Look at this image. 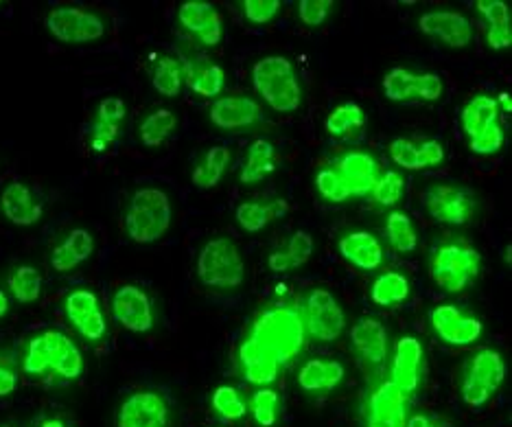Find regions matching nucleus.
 Masks as SVG:
<instances>
[{
    "label": "nucleus",
    "mask_w": 512,
    "mask_h": 427,
    "mask_svg": "<svg viewBox=\"0 0 512 427\" xmlns=\"http://www.w3.org/2000/svg\"><path fill=\"white\" fill-rule=\"evenodd\" d=\"M239 360L243 364V373H246V379L250 384L263 388V386H270L276 382L278 368H281V364H278L265 349H261V346L254 340L248 338L241 344Z\"/></svg>",
    "instance_id": "nucleus-27"
},
{
    "label": "nucleus",
    "mask_w": 512,
    "mask_h": 427,
    "mask_svg": "<svg viewBox=\"0 0 512 427\" xmlns=\"http://www.w3.org/2000/svg\"><path fill=\"white\" fill-rule=\"evenodd\" d=\"M427 211L432 213L434 219L445 224H467L473 213V200L467 191L458 187H449V184H434L427 191Z\"/></svg>",
    "instance_id": "nucleus-14"
},
{
    "label": "nucleus",
    "mask_w": 512,
    "mask_h": 427,
    "mask_svg": "<svg viewBox=\"0 0 512 427\" xmlns=\"http://www.w3.org/2000/svg\"><path fill=\"white\" fill-rule=\"evenodd\" d=\"M211 403H213V410L226 421H239L246 417V412H248V406L243 403L241 395L232 386H219L213 392Z\"/></svg>",
    "instance_id": "nucleus-41"
},
{
    "label": "nucleus",
    "mask_w": 512,
    "mask_h": 427,
    "mask_svg": "<svg viewBox=\"0 0 512 427\" xmlns=\"http://www.w3.org/2000/svg\"><path fill=\"white\" fill-rule=\"evenodd\" d=\"M114 318L125 329L134 333H147L154 329V309L145 290L138 285H123L112 298Z\"/></svg>",
    "instance_id": "nucleus-11"
},
{
    "label": "nucleus",
    "mask_w": 512,
    "mask_h": 427,
    "mask_svg": "<svg viewBox=\"0 0 512 427\" xmlns=\"http://www.w3.org/2000/svg\"><path fill=\"white\" fill-rule=\"evenodd\" d=\"M119 427H167L169 408L158 392L141 390L123 401L119 410Z\"/></svg>",
    "instance_id": "nucleus-12"
},
{
    "label": "nucleus",
    "mask_w": 512,
    "mask_h": 427,
    "mask_svg": "<svg viewBox=\"0 0 512 427\" xmlns=\"http://www.w3.org/2000/svg\"><path fill=\"white\" fill-rule=\"evenodd\" d=\"M462 128L464 134L469 136V141L475 136H480L491 125L499 123V103L497 99L488 95L473 97L462 110Z\"/></svg>",
    "instance_id": "nucleus-31"
},
{
    "label": "nucleus",
    "mask_w": 512,
    "mask_h": 427,
    "mask_svg": "<svg viewBox=\"0 0 512 427\" xmlns=\"http://www.w3.org/2000/svg\"><path fill=\"white\" fill-rule=\"evenodd\" d=\"M482 257L480 252L469 246L460 244H445L436 250L434 263H432V276L434 281L445 292L458 294L475 279L480 272Z\"/></svg>",
    "instance_id": "nucleus-7"
},
{
    "label": "nucleus",
    "mask_w": 512,
    "mask_h": 427,
    "mask_svg": "<svg viewBox=\"0 0 512 427\" xmlns=\"http://www.w3.org/2000/svg\"><path fill=\"white\" fill-rule=\"evenodd\" d=\"M316 187L324 200L335 202V204L351 198V195H348V189L344 187L342 178L337 176L335 169H322L316 176Z\"/></svg>",
    "instance_id": "nucleus-45"
},
{
    "label": "nucleus",
    "mask_w": 512,
    "mask_h": 427,
    "mask_svg": "<svg viewBox=\"0 0 512 427\" xmlns=\"http://www.w3.org/2000/svg\"><path fill=\"white\" fill-rule=\"evenodd\" d=\"M248 410L259 427H274L278 421V392L272 388L256 390Z\"/></svg>",
    "instance_id": "nucleus-42"
},
{
    "label": "nucleus",
    "mask_w": 512,
    "mask_h": 427,
    "mask_svg": "<svg viewBox=\"0 0 512 427\" xmlns=\"http://www.w3.org/2000/svg\"><path fill=\"white\" fill-rule=\"evenodd\" d=\"M11 294H14L20 303H36L42 292V276L31 265H20V268L11 274L9 279Z\"/></svg>",
    "instance_id": "nucleus-40"
},
{
    "label": "nucleus",
    "mask_w": 512,
    "mask_h": 427,
    "mask_svg": "<svg viewBox=\"0 0 512 427\" xmlns=\"http://www.w3.org/2000/svg\"><path fill=\"white\" fill-rule=\"evenodd\" d=\"M353 351L368 366H379L388 355V333L377 318H362L351 331Z\"/></svg>",
    "instance_id": "nucleus-21"
},
{
    "label": "nucleus",
    "mask_w": 512,
    "mask_h": 427,
    "mask_svg": "<svg viewBox=\"0 0 512 427\" xmlns=\"http://www.w3.org/2000/svg\"><path fill=\"white\" fill-rule=\"evenodd\" d=\"M337 176L342 178L348 195L353 198H362V195L372 193L379 180V167L377 160L366 152H348L337 163Z\"/></svg>",
    "instance_id": "nucleus-19"
},
{
    "label": "nucleus",
    "mask_w": 512,
    "mask_h": 427,
    "mask_svg": "<svg viewBox=\"0 0 512 427\" xmlns=\"http://www.w3.org/2000/svg\"><path fill=\"white\" fill-rule=\"evenodd\" d=\"M252 82L267 106L276 112H294L302 101V90L294 64L283 55L263 57L252 68Z\"/></svg>",
    "instance_id": "nucleus-3"
},
{
    "label": "nucleus",
    "mask_w": 512,
    "mask_h": 427,
    "mask_svg": "<svg viewBox=\"0 0 512 427\" xmlns=\"http://www.w3.org/2000/svg\"><path fill=\"white\" fill-rule=\"evenodd\" d=\"M0 209L11 224L33 226L42 219V206L33 198L31 189L22 182H11L0 198Z\"/></svg>",
    "instance_id": "nucleus-23"
},
{
    "label": "nucleus",
    "mask_w": 512,
    "mask_h": 427,
    "mask_svg": "<svg viewBox=\"0 0 512 427\" xmlns=\"http://www.w3.org/2000/svg\"><path fill=\"white\" fill-rule=\"evenodd\" d=\"M178 20L184 29L195 33L206 46H217L224 38L219 11L206 0H186L178 9Z\"/></svg>",
    "instance_id": "nucleus-18"
},
{
    "label": "nucleus",
    "mask_w": 512,
    "mask_h": 427,
    "mask_svg": "<svg viewBox=\"0 0 512 427\" xmlns=\"http://www.w3.org/2000/svg\"><path fill=\"white\" fill-rule=\"evenodd\" d=\"M22 368L33 377L53 371L64 379H79L84 373V357L77 344L62 331H44L29 342Z\"/></svg>",
    "instance_id": "nucleus-2"
},
{
    "label": "nucleus",
    "mask_w": 512,
    "mask_h": 427,
    "mask_svg": "<svg viewBox=\"0 0 512 427\" xmlns=\"http://www.w3.org/2000/svg\"><path fill=\"white\" fill-rule=\"evenodd\" d=\"M386 233L390 239V246L397 252H414L418 246V235L412 219L403 211H394L388 215Z\"/></svg>",
    "instance_id": "nucleus-38"
},
{
    "label": "nucleus",
    "mask_w": 512,
    "mask_h": 427,
    "mask_svg": "<svg viewBox=\"0 0 512 427\" xmlns=\"http://www.w3.org/2000/svg\"><path fill=\"white\" fill-rule=\"evenodd\" d=\"M346 368L337 360H309L298 371V386L305 392L335 390L344 382Z\"/></svg>",
    "instance_id": "nucleus-28"
},
{
    "label": "nucleus",
    "mask_w": 512,
    "mask_h": 427,
    "mask_svg": "<svg viewBox=\"0 0 512 427\" xmlns=\"http://www.w3.org/2000/svg\"><path fill=\"white\" fill-rule=\"evenodd\" d=\"M418 27L425 36L438 38L451 49H464L469 46L473 38V29L467 16L458 14V11H427L418 20Z\"/></svg>",
    "instance_id": "nucleus-17"
},
{
    "label": "nucleus",
    "mask_w": 512,
    "mask_h": 427,
    "mask_svg": "<svg viewBox=\"0 0 512 427\" xmlns=\"http://www.w3.org/2000/svg\"><path fill=\"white\" fill-rule=\"evenodd\" d=\"M333 3L331 0H300L298 3V18L302 25L307 27H320L327 16L331 14Z\"/></svg>",
    "instance_id": "nucleus-48"
},
{
    "label": "nucleus",
    "mask_w": 512,
    "mask_h": 427,
    "mask_svg": "<svg viewBox=\"0 0 512 427\" xmlns=\"http://www.w3.org/2000/svg\"><path fill=\"white\" fill-rule=\"evenodd\" d=\"M305 320L296 309L278 307L270 309L254 322L250 340L270 353L278 364H285L300 353L305 344Z\"/></svg>",
    "instance_id": "nucleus-1"
},
{
    "label": "nucleus",
    "mask_w": 512,
    "mask_h": 427,
    "mask_svg": "<svg viewBox=\"0 0 512 427\" xmlns=\"http://www.w3.org/2000/svg\"><path fill=\"white\" fill-rule=\"evenodd\" d=\"M383 92L390 101H438L442 97V79L434 73H412L407 68H392L383 77Z\"/></svg>",
    "instance_id": "nucleus-10"
},
{
    "label": "nucleus",
    "mask_w": 512,
    "mask_h": 427,
    "mask_svg": "<svg viewBox=\"0 0 512 427\" xmlns=\"http://www.w3.org/2000/svg\"><path fill=\"white\" fill-rule=\"evenodd\" d=\"M278 11H281V3L278 0H246L243 3V14L254 25H265L276 18Z\"/></svg>",
    "instance_id": "nucleus-49"
},
{
    "label": "nucleus",
    "mask_w": 512,
    "mask_h": 427,
    "mask_svg": "<svg viewBox=\"0 0 512 427\" xmlns=\"http://www.w3.org/2000/svg\"><path fill=\"white\" fill-rule=\"evenodd\" d=\"M182 82L202 97H215L224 90L226 73L224 68L213 64L206 57H191L182 64Z\"/></svg>",
    "instance_id": "nucleus-25"
},
{
    "label": "nucleus",
    "mask_w": 512,
    "mask_h": 427,
    "mask_svg": "<svg viewBox=\"0 0 512 427\" xmlns=\"http://www.w3.org/2000/svg\"><path fill=\"white\" fill-rule=\"evenodd\" d=\"M405 427H440L432 417H427V414H414V417L407 419Z\"/></svg>",
    "instance_id": "nucleus-51"
},
{
    "label": "nucleus",
    "mask_w": 512,
    "mask_h": 427,
    "mask_svg": "<svg viewBox=\"0 0 512 427\" xmlns=\"http://www.w3.org/2000/svg\"><path fill=\"white\" fill-rule=\"evenodd\" d=\"M432 325L442 342L451 346H467L480 340L482 322L471 316H464L458 307L440 305L432 311Z\"/></svg>",
    "instance_id": "nucleus-15"
},
{
    "label": "nucleus",
    "mask_w": 512,
    "mask_h": 427,
    "mask_svg": "<svg viewBox=\"0 0 512 427\" xmlns=\"http://www.w3.org/2000/svg\"><path fill=\"white\" fill-rule=\"evenodd\" d=\"M51 36L64 44H88L97 42L106 33V22H103L92 11H84L77 7H57L46 18Z\"/></svg>",
    "instance_id": "nucleus-8"
},
{
    "label": "nucleus",
    "mask_w": 512,
    "mask_h": 427,
    "mask_svg": "<svg viewBox=\"0 0 512 427\" xmlns=\"http://www.w3.org/2000/svg\"><path fill=\"white\" fill-rule=\"evenodd\" d=\"M504 145V130L502 125L495 123L491 128L484 130L480 136H475L469 141V147L473 154H480V156H491L497 154L499 149Z\"/></svg>",
    "instance_id": "nucleus-46"
},
{
    "label": "nucleus",
    "mask_w": 512,
    "mask_h": 427,
    "mask_svg": "<svg viewBox=\"0 0 512 427\" xmlns=\"http://www.w3.org/2000/svg\"><path fill=\"white\" fill-rule=\"evenodd\" d=\"M390 156L403 169H423L418 145L407 141V138H397V141L390 143Z\"/></svg>",
    "instance_id": "nucleus-47"
},
{
    "label": "nucleus",
    "mask_w": 512,
    "mask_h": 427,
    "mask_svg": "<svg viewBox=\"0 0 512 427\" xmlns=\"http://www.w3.org/2000/svg\"><path fill=\"white\" fill-rule=\"evenodd\" d=\"M405 191V182L399 176L397 171H386L383 176H379L375 189H372V195L381 206H392L401 200V195Z\"/></svg>",
    "instance_id": "nucleus-44"
},
{
    "label": "nucleus",
    "mask_w": 512,
    "mask_h": 427,
    "mask_svg": "<svg viewBox=\"0 0 512 427\" xmlns=\"http://www.w3.org/2000/svg\"><path fill=\"white\" fill-rule=\"evenodd\" d=\"M337 248H340V255L359 270H377L383 263V248L379 239L372 233H366V230L344 235Z\"/></svg>",
    "instance_id": "nucleus-24"
},
{
    "label": "nucleus",
    "mask_w": 512,
    "mask_h": 427,
    "mask_svg": "<svg viewBox=\"0 0 512 427\" xmlns=\"http://www.w3.org/2000/svg\"><path fill=\"white\" fill-rule=\"evenodd\" d=\"M18 386V377L11 368L0 364V397H9Z\"/></svg>",
    "instance_id": "nucleus-50"
},
{
    "label": "nucleus",
    "mask_w": 512,
    "mask_h": 427,
    "mask_svg": "<svg viewBox=\"0 0 512 427\" xmlns=\"http://www.w3.org/2000/svg\"><path fill=\"white\" fill-rule=\"evenodd\" d=\"M197 274L208 287H219V290L239 287L246 279V265L235 241L226 237L208 241L197 259Z\"/></svg>",
    "instance_id": "nucleus-5"
},
{
    "label": "nucleus",
    "mask_w": 512,
    "mask_h": 427,
    "mask_svg": "<svg viewBox=\"0 0 512 427\" xmlns=\"http://www.w3.org/2000/svg\"><path fill=\"white\" fill-rule=\"evenodd\" d=\"M276 294H285V285H278L276 287Z\"/></svg>",
    "instance_id": "nucleus-55"
},
{
    "label": "nucleus",
    "mask_w": 512,
    "mask_h": 427,
    "mask_svg": "<svg viewBox=\"0 0 512 427\" xmlns=\"http://www.w3.org/2000/svg\"><path fill=\"white\" fill-rule=\"evenodd\" d=\"M407 399L405 392L392 382H383L368 399L366 427H405Z\"/></svg>",
    "instance_id": "nucleus-16"
},
{
    "label": "nucleus",
    "mask_w": 512,
    "mask_h": 427,
    "mask_svg": "<svg viewBox=\"0 0 512 427\" xmlns=\"http://www.w3.org/2000/svg\"><path fill=\"white\" fill-rule=\"evenodd\" d=\"M176 125H178V119L171 110H156L141 123L138 134H141V141L145 147H158L167 141L171 132L176 130Z\"/></svg>",
    "instance_id": "nucleus-37"
},
{
    "label": "nucleus",
    "mask_w": 512,
    "mask_h": 427,
    "mask_svg": "<svg viewBox=\"0 0 512 427\" xmlns=\"http://www.w3.org/2000/svg\"><path fill=\"white\" fill-rule=\"evenodd\" d=\"M171 226V202L165 191L141 189L125 213V230L136 244H154Z\"/></svg>",
    "instance_id": "nucleus-4"
},
{
    "label": "nucleus",
    "mask_w": 512,
    "mask_h": 427,
    "mask_svg": "<svg viewBox=\"0 0 512 427\" xmlns=\"http://www.w3.org/2000/svg\"><path fill=\"white\" fill-rule=\"evenodd\" d=\"M66 316L73 322L75 329L84 336L86 340L97 342L106 336V318H103L99 309V298L95 292L90 290H75L68 294L66 303Z\"/></svg>",
    "instance_id": "nucleus-13"
},
{
    "label": "nucleus",
    "mask_w": 512,
    "mask_h": 427,
    "mask_svg": "<svg viewBox=\"0 0 512 427\" xmlns=\"http://www.w3.org/2000/svg\"><path fill=\"white\" fill-rule=\"evenodd\" d=\"M421 364H423V344L414 336H405L397 344V353L392 360L390 382L410 395L421 384Z\"/></svg>",
    "instance_id": "nucleus-20"
},
{
    "label": "nucleus",
    "mask_w": 512,
    "mask_h": 427,
    "mask_svg": "<svg viewBox=\"0 0 512 427\" xmlns=\"http://www.w3.org/2000/svg\"><path fill=\"white\" fill-rule=\"evenodd\" d=\"M313 255V239L309 233H298L292 235V239L287 241V246L283 250H276L267 259V265H270L272 272H289L302 268Z\"/></svg>",
    "instance_id": "nucleus-32"
},
{
    "label": "nucleus",
    "mask_w": 512,
    "mask_h": 427,
    "mask_svg": "<svg viewBox=\"0 0 512 427\" xmlns=\"http://www.w3.org/2000/svg\"><path fill=\"white\" fill-rule=\"evenodd\" d=\"M289 211V204L285 200H272L267 204L261 202H246L237 209V224L246 230V233H259L274 219L285 217Z\"/></svg>",
    "instance_id": "nucleus-33"
},
{
    "label": "nucleus",
    "mask_w": 512,
    "mask_h": 427,
    "mask_svg": "<svg viewBox=\"0 0 512 427\" xmlns=\"http://www.w3.org/2000/svg\"><path fill=\"white\" fill-rule=\"evenodd\" d=\"M230 165V152L226 147H213L211 152L200 160V165L193 171V182L200 189H213L224 178V173Z\"/></svg>",
    "instance_id": "nucleus-35"
},
{
    "label": "nucleus",
    "mask_w": 512,
    "mask_h": 427,
    "mask_svg": "<svg viewBox=\"0 0 512 427\" xmlns=\"http://www.w3.org/2000/svg\"><path fill=\"white\" fill-rule=\"evenodd\" d=\"M261 119L259 103L250 97H224L217 99L211 108V121L221 130L250 128Z\"/></svg>",
    "instance_id": "nucleus-22"
},
{
    "label": "nucleus",
    "mask_w": 512,
    "mask_h": 427,
    "mask_svg": "<svg viewBox=\"0 0 512 427\" xmlns=\"http://www.w3.org/2000/svg\"><path fill=\"white\" fill-rule=\"evenodd\" d=\"M92 250H95V239H92L88 230L77 228L71 230L62 244L53 250L51 263L57 272H71L92 255Z\"/></svg>",
    "instance_id": "nucleus-29"
},
{
    "label": "nucleus",
    "mask_w": 512,
    "mask_h": 427,
    "mask_svg": "<svg viewBox=\"0 0 512 427\" xmlns=\"http://www.w3.org/2000/svg\"><path fill=\"white\" fill-rule=\"evenodd\" d=\"M276 169L274 165V145L270 141H254L248 149V160L241 169L243 184H256Z\"/></svg>",
    "instance_id": "nucleus-34"
},
{
    "label": "nucleus",
    "mask_w": 512,
    "mask_h": 427,
    "mask_svg": "<svg viewBox=\"0 0 512 427\" xmlns=\"http://www.w3.org/2000/svg\"><path fill=\"white\" fill-rule=\"evenodd\" d=\"M475 7L488 22V33H486L488 46H491V49H495V51L510 49L512 31H510V9H508V5L502 3V0H477Z\"/></svg>",
    "instance_id": "nucleus-30"
},
{
    "label": "nucleus",
    "mask_w": 512,
    "mask_h": 427,
    "mask_svg": "<svg viewBox=\"0 0 512 427\" xmlns=\"http://www.w3.org/2000/svg\"><path fill=\"white\" fill-rule=\"evenodd\" d=\"M366 121L364 110L357 106V103H342L337 106L327 119V130L331 136H342L353 128H362Z\"/></svg>",
    "instance_id": "nucleus-43"
},
{
    "label": "nucleus",
    "mask_w": 512,
    "mask_h": 427,
    "mask_svg": "<svg viewBox=\"0 0 512 427\" xmlns=\"http://www.w3.org/2000/svg\"><path fill=\"white\" fill-rule=\"evenodd\" d=\"M7 309H9V303H7V296L0 292V318H3L5 314H7Z\"/></svg>",
    "instance_id": "nucleus-53"
},
{
    "label": "nucleus",
    "mask_w": 512,
    "mask_h": 427,
    "mask_svg": "<svg viewBox=\"0 0 512 427\" xmlns=\"http://www.w3.org/2000/svg\"><path fill=\"white\" fill-rule=\"evenodd\" d=\"M305 329L320 342H333L344 333L346 316L337 298L327 290H313L305 303Z\"/></svg>",
    "instance_id": "nucleus-9"
},
{
    "label": "nucleus",
    "mask_w": 512,
    "mask_h": 427,
    "mask_svg": "<svg viewBox=\"0 0 512 427\" xmlns=\"http://www.w3.org/2000/svg\"><path fill=\"white\" fill-rule=\"evenodd\" d=\"M407 296H410V283L399 272L381 274L370 290V298L381 307L399 305Z\"/></svg>",
    "instance_id": "nucleus-36"
},
{
    "label": "nucleus",
    "mask_w": 512,
    "mask_h": 427,
    "mask_svg": "<svg viewBox=\"0 0 512 427\" xmlns=\"http://www.w3.org/2000/svg\"><path fill=\"white\" fill-rule=\"evenodd\" d=\"M182 64L176 57L162 55L156 62L154 71V88L162 97H178L182 88Z\"/></svg>",
    "instance_id": "nucleus-39"
},
{
    "label": "nucleus",
    "mask_w": 512,
    "mask_h": 427,
    "mask_svg": "<svg viewBox=\"0 0 512 427\" xmlns=\"http://www.w3.org/2000/svg\"><path fill=\"white\" fill-rule=\"evenodd\" d=\"M42 427H64V423L60 419H51V421H44Z\"/></svg>",
    "instance_id": "nucleus-54"
},
{
    "label": "nucleus",
    "mask_w": 512,
    "mask_h": 427,
    "mask_svg": "<svg viewBox=\"0 0 512 427\" xmlns=\"http://www.w3.org/2000/svg\"><path fill=\"white\" fill-rule=\"evenodd\" d=\"M127 108L119 97H108L99 103L97 119L92 125V149L95 152H106V149L119 136V125L125 121Z\"/></svg>",
    "instance_id": "nucleus-26"
},
{
    "label": "nucleus",
    "mask_w": 512,
    "mask_h": 427,
    "mask_svg": "<svg viewBox=\"0 0 512 427\" xmlns=\"http://www.w3.org/2000/svg\"><path fill=\"white\" fill-rule=\"evenodd\" d=\"M506 379L504 357L493 349H482L473 355V360L462 377L460 395L471 408H482L495 397Z\"/></svg>",
    "instance_id": "nucleus-6"
},
{
    "label": "nucleus",
    "mask_w": 512,
    "mask_h": 427,
    "mask_svg": "<svg viewBox=\"0 0 512 427\" xmlns=\"http://www.w3.org/2000/svg\"><path fill=\"white\" fill-rule=\"evenodd\" d=\"M497 103H502V108H504L506 112H510V110H512V103H510L508 92H502V95H499V101H497Z\"/></svg>",
    "instance_id": "nucleus-52"
}]
</instances>
